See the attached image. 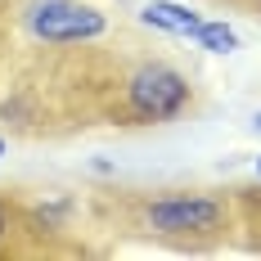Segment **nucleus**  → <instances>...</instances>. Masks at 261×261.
I'll return each mask as SVG.
<instances>
[{
	"label": "nucleus",
	"instance_id": "20e7f679",
	"mask_svg": "<svg viewBox=\"0 0 261 261\" xmlns=\"http://www.w3.org/2000/svg\"><path fill=\"white\" fill-rule=\"evenodd\" d=\"M140 18L149 27H162V32H176V36H198L203 18L189 9V5H176V0H149L140 9Z\"/></svg>",
	"mask_w": 261,
	"mask_h": 261
},
{
	"label": "nucleus",
	"instance_id": "f03ea898",
	"mask_svg": "<svg viewBox=\"0 0 261 261\" xmlns=\"http://www.w3.org/2000/svg\"><path fill=\"white\" fill-rule=\"evenodd\" d=\"M225 221V203L212 198V194H162L144 207V230L149 234H207V230H221Z\"/></svg>",
	"mask_w": 261,
	"mask_h": 261
},
{
	"label": "nucleus",
	"instance_id": "423d86ee",
	"mask_svg": "<svg viewBox=\"0 0 261 261\" xmlns=\"http://www.w3.org/2000/svg\"><path fill=\"white\" fill-rule=\"evenodd\" d=\"M9 230H14V207H9V203L0 198V239L9 234Z\"/></svg>",
	"mask_w": 261,
	"mask_h": 261
},
{
	"label": "nucleus",
	"instance_id": "f257e3e1",
	"mask_svg": "<svg viewBox=\"0 0 261 261\" xmlns=\"http://www.w3.org/2000/svg\"><path fill=\"white\" fill-rule=\"evenodd\" d=\"M189 81L167 63H144L126 81V117L135 122H171L189 108Z\"/></svg>",
	"mask_w": 261,
	"mask_h": 261
},
{
	"label": "nucleus",
	"instance_id": "6e6552de",
	"mask_svg": "<svg viewBox=\"0 0 261 261\" xmlns=\"http://www.w3.org/2000/svg\"><path fill=\"white\" fill-rule=\"evenodd\" d=\"M0 153H5V140H0Z\"/></svg>",
	"mask_w": 261,
	"mask_h": 261
},
{
	"label": "nucleus",
	"instance_id": "0eeeda50",
	"mask_svg": "<svg viewBox=\"0 0 261 261\" xmlns=\"http://www.w3.org/2000/svg\"><path fill=\"white\" fill-rule=\"evenodd\" d=\"M243 5H261V0H243Z\"/></svg>",
	"mask_w": 261,
	"mask_h": 261
},
{
	"label": "nucleus",
	"instance_id": "7ed1b4c3",
	"mask_svg": "<svg viewBox=\"0 0 261 261\" xmlns=\"http://www.w3.org/2000/svg\"><path fill=\"white\" fill-rule=\"evenodd\" d=\"M32 32L41 41H54V45H72V41H95L104 32V14L90 9V5H77V0H36L32 14H27Z\"/></svg>",
	"mask_w": 261,
	"mask_h": 261
},
{
	"label": "nucleus",
	"instance_id": "1a4fd4ad",
	"mask_svg": "<svg viewBox=\"0 0 261 261\" xmlns=\"http://www.w3.org/2000/svg\"><path fill=\"white\" fill-rule=\"evenodd\" d=\"M257 126H261V113H257Z\"/></svg>",
	"mask_w": 261,
	"mask_h": 261
},
{
	"label": "nucleus",
	"instance_id": "9d476101",
	"mask_svg": "<svg viewBox=\"0 0 261 261\" xmlns=\"http://www.w3.org/2000/svg\"><path fill=\"white\" fill-rule=\"evenodd\" d=\"M257 171H261V158H257Z\"/></svg>",
	"mask_w": 261,
	"mask_h": 261
},
{
	"label": "nucleus",
	"instance_id": "39448f33",
	"mask_svg": "<svg viewBox=\"0 0 261 261\" xmlns=\"http://www.w3.org/2000/svg\"><path fill=\"white\" fill-rule=\"evenodd\" d=\"M203 50H212V54H230L239 45V36H234V27L230 23H216V18H203V27H198V36H194Z\"/></svg>",
	"mask_w": 261,
	"mask_h": 261
}]
</instances>
